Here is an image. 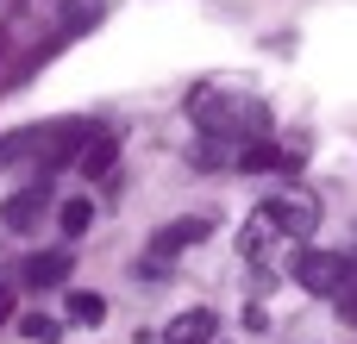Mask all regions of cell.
I'll list each match as a JSON object with an SVG mask.
<instances>
[{
	"label": "cell",
	"instance_id": "14",
	"mask_svg": "<svg viewBox=\"0 0 357 344\" xmlns=\"http://www.w3.org/2000/svg\"><path fill=\"white\" fill-rule=\"evenodd\" d=\"M69 320L100 326V320H107V301H100V295H69Z\"/></svg>",
	"mask_w": 357,
	"mask_h": 344
},
{
	"label": "cell",
	"instance_id": "5",
	"mask_svg": "<svg viewBox=\"0 0 357 344\" xmlns=\"http://www.w3.org/2000/svg\"><path fill=\"white\" fill-rule=\"evenodd\" d=\"M207 232H213L207 219H176V226H163V232L151 238V263H169V257H182V251H195Z\"/></svg>",
	"mask_w": 357,
	"mask_h": 344
},
{
	"label": "cell",
	"instance_id": "16",
	"mask_svg": "<svg viewBox=\"0 0 357 344\" xmlns=\"http://www.w3.org/2000/svg\"><path fill=\"white\" fill-rule=\"evenodd\" d=\"M339 313H345V320H351V326H357V276H351V282H345V295H339Z\"/></svg>",
	"mask_w": 357,
	"mask_h": 344
},
{
	"label": "cell",
	"instance_id": "6",
	"mask_svg": "<svg viewBox=\"0 0 357 344\" xmlns=\"http://www.w3.org/2000/svg\"><path fill=\"white\" fill-rule=\"evenodd\" d=\"M213 332H220L213 307H188V313H176V320L163 326V338H169V344H207Z\"/></svg>",
	"mask_w": 357,
	"mask_h": 344
},
{
	"label": "cell",
	"instance_id": "7",
	"mask_svg": "<svg viewBox=\"0 0 357 344\" xmlns=\"http://www.w3.org/2000/svg\"><path fill=\"white\" fill-rule=\"evenodd\" d=\"M69 269H75L69 251H38V257H25V288H56V282H69Z\"/></svg>",
	"mask_w": 357,
	"mask_h": 344
},
{
	"label": "cell",
	"instance_id": "13",
	"mask_svg": "<svg viewBox=\"0 0 357 344\" xmlns=\"http://www.w3.org/2000/svg\"><path fill=\"white\" fill-rule=\"evenodd\" d=\"M56 219H63V232H88L94 201H82V194H75V201H63V207H56Z\"/></svg>",
	"mask_w": 357,
	"mask_h": 344
},
{
	"label": "cell",
	"instance_id": "15",
	"mask_svg": "<svg viewBox=\"0 0 357 344\" xmlns=\"http://www.w3.org/2000/svg\"><path fill=\"white\" fill-rule=\"evenodd\" d=\"M25 338H31V344H56L63 332H56V320H44V313H31V320H25Z\"/></svg>",
	"mask_w": 357,
	"mask_h": 344
},
{
	"label": "cell",
	"instance_id": "1",
	"mask_svg": "<svg viewBox=\"0 0 357 344\" xmlns=\"http://www.w3.org/2000/svg\"><path fill=\"white\" fill-rule=\"evenodd\" d=\"M188 119L213 138H232V144H251V138H270V107L232 81H213V88H195L188 94Z\"/></svg>",
	"mask_w": 357,
	"mask_h": 344
},
{
	"label": "cell",
	"instance_id": "11",
	"mask_svg": "<svg viewBox=\"0 0 357 344\" xmlns=\"http://www.w3.org/2000/svg\"><path fill=\"white\" fill-rule=\"evenodd\" d=\"M232 157H238V144H232V138H213V132H201V138L188 144V163H195V169H220V163H232Z\"/></svg>",
	"mask_w": 357,
	"mask_h": 344
},
{
	"label": "cell",
	"instance_id": "10",
	"mask_svg": "<svg viewBox=\"0 0 357 344\" xmlns=\"http://www.w3.org/2000/svg\"><path fill=\"white\" fill-rule=\"evenodd\" d=\"M276 244H282V232H276L264 213H251V226H245V238H238L245 263H270V257H276Z\"/></svg>",
	"mask_w": 357,
	"mask_h": 344
},
{
	"label": "cell",
	"instance_id": "8",
	"mask_svg": "<svg viewBox=\"0 0 357 344\" xmlns=\"http://www.w3.org/2000/svg\"><path fill=\"white\" fill-rule=\"evenodd\" d=\"M44 201H50V182H31L25 194H13V201L0 207V226H6V232H19V226H31V219L44 213Z\"/></svg>",
	"mask_w": 357,
	"mask_h": 344
},
{
	"label": "cell",
	"instance_id": "3",
	"mask_svg": "<svg viewBox=\"0 0 357 344\" xmlns=\"http://www.w3.org/2000/svg\"><path fill=\"white\" fill-rule=\"evenodd\" d=\"M351 276H357V257H339V251H301L295 257V282L320 301H339Z\"/></svg>",
	"mask_w": 357,
	"mask_h": 344
},
{
	"label": "cell",
	"instance_id": "9",
	"mask_svg": "<svg viewBox=\"0 0 357 344\" xmlns=\"http://www.w3.org/2000/svg\"><path fill=\"white\" fill-rule=\"evenodd\" d=\"M113 163H119V138H113V132H94V138L82 144V175L100 182V175H113Z\"/></svg>",
	"mask_w": 357,
	"mask_h": 344
},
{
	"label": "cell",
	"instance_id": "12",
	"mask_svg": "<svg viewBox=\"0 0 357 344\" xmlns=\"http://www.w3.org/2000/svg\"><path fill=\"white\" fill-rule=\"evenodd\" d=\"M232 163H238L245 175H270L282 157H276V144H270V138H251V144H238V157H232Z\"/></svg>",
	"mask_w": 357,
	"mask_h": 344
},
{
	"label": "cell",
	"instance_id": "2",
	"mask_svg": "<svg viewBox=\"0 0 357 344\" xmlns=\"http://www.w3.org/2000/svg\"><path fill=\"white\" fill-rule=\"evenodd\" d=\"M94 132L100 125H88V119H50V125H31L25 138H0V163H25V169L50 175V169L75 163Z\"/></svg>",
	"mask_w": 357,
	"mask_h": 344
},
{
	"label": "cell",
	"instance_id": "4",
	"mask_svg": "<svg viewBox=\"0 0 357 344\" xmlns=\"http://www.w3.org/2000/svg\"><path fill=\"white\" fill-rule=\"evenodd\" d=\"M257 213H264V219H270L282 238H307V232L320 226V201H314L307 188H276V194H270Z\"/></svg>",
	"mask_w": 357,
	"mask_h": 344
},
{
	"label": "cell",
	"instance_id": "17",
	"mask_svg": "<svg viewBox=\"0 0 357 344\" xmlns=\"http://www.w3.org/2000/svg\"><path fill=\"white\" fill-rule=\"evenodd\" d=\"M13 307H19V288H13V282H0V326L13 320Z\"/></svg>",
	"mask_w": 357,
	"mask_h": 344
}]
</instances>
